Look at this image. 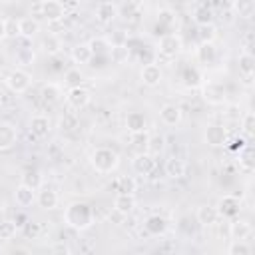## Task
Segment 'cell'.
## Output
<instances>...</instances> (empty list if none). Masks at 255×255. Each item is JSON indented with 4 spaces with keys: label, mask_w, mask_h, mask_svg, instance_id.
<instances>
[{
    "label": "cell",
    "mask_w": 255,
    "mask_h": 255,
    "mask_svg": "<svg viewBox=\"0 0 255 255\" xmlns=\"http://www.w3.org/2000/svg\"><path fill=\"white\" fill-rule=\"evenodd\" d=\"M64 223L70 227V229H76V231H86L94 225V209L86 203V201H72L66 209H64V215H62Z\"/></svg>",
    "instance_id": "1"
},
{
    "label": "cell",
    "mask_w": 255,
    "mask_h": 255,
    "mask_svg": "<svg viewBox=\"0 0 255 255\" xmlns=\"http://www.w3.org/2000/svg\"><path fill=\"white\" fill-rule=\"evenodd\" d=\"M90 163L98 173H112L120 165V155L112 147H96L90 155Z\"/></svg>",
    "instance_id": "2"
},
{
    "label": "cell",
    "mask_w": 255,
    "mask_h": 255,
    "mask_svg": "<svg viewBox=\"0 0 255 255\" xmlns=\"http://www.w3.org/2000/svg\"><path fill=\"white\" fill-rule=\"evenodd\" d=\"M203 141L209 147H225L229 143V131L223 124H207L203 129Z\"/></svg>",
    "instance_id": "3"
},
{
    "label": "cell",
    "mask_w": 255,
    "mask_h": 255,
    "mask_svg": "<svg viewBox=\"0 0 255 255\" xmlns=\"http://www.w3.org/2000/svg\"><path fill=\"white\" fill-rule=\"evenodd\" d=\"M4 84H6V88H8L10 92H14V94H24V92L30 88L32 78H30V74H28L26 70H22V68H14L12 72L6 74Z\"/></svg>",
    "instance_id": "4"
},
{
    "label": "cell",
    "mask_w": 255,
    "mask_h": 255,
    "mask_svg": "<svg viewBox=\"0 0 255 255\" xmlns=\"http://www.w3.org/2000/svg\"><path fill=\"white\" fill-rule=\"evenodd\" d=\"M183 50V40L179 34H163L157 42V52L165 58H175Z\"/></svg>",
    "instance_id": "5"
},
{
    "label": "cell",
    "mask_w": 255,
    "mask_h": 255,
    "mask_svg": "<svg viewBox=\"0 0 255 255\" xmlns=\"http://www.w3.org/2000/svg\"><path fill=\"white\" fill-rule=\"evenodd\" d=\"M201 98H203V102L209 104V106H223V104L227 102V92H225V88H223L221 84H217V82H207V84H203V88H201Z\"/></svg>",
    "instance_id": "6"
},
{
    "label": "cell",
    "mask_w": 255,
    "mask_h": 255,
    "mask_svg": "<svg viewBox=\"0 0 255 255\" xmlns=\"http://www.w3.org/2000/svg\"><path fill=\"white\" fill-rule=\"evenodd\" d=\"M92 100V94L88 88L84 86H76V88H68L66 92V104L72 110H84Z\"/></svg>",
    "instance_id": "7"
},
{
    "label": "cell",
    "mask_w": 255,
    "mask_h": 255,
    "mask_svg": "<svg viewBox=\"0 0 255 255\" xmlns=\"http://www.w3.org/2000/svg\"><path fill=\"white\" fill-rule=\"evenodd\" d=\"M217 213L219 217H225V219H233L239 215L241 211V197L239 195H223L219 201H217Z\"/></svg>",
    "instance_id": "8"
},
{
    "label": "cell",
    "mask_w": 255,
    "mask_h": 255,
    "mask_svg": "<svg viewBox=\"0 0 255 255\" xmlns=\"http://www.w3.org/2000/svg\"><path fill=\"white\" fill-rule=\"evenodd\" d=\"M157 165L155 155H151L149 151H137L135 157L131 159V167L137 175H149Z\"/></svg>",
    "instance_id": "9"
},
{
    "label": "cell",
    "mask_w": 255,
    "mask_h": 255,
    "mask_svg": "<svg viewBox=\"0 0 255 255\" xmlns=\"http://www.w3.org/2000/svg\"><path fill=\"white\" fill-rule=\"evenodd\" d=\"M40 12L42 16L50 22V24H56V22H62L64 16H66V8L60 0H44L40 4Z\"/></svg>",
    "instance_id": "10"
},
{
    "label": "cell",
    "mask_w": 255,
    "mask_h": 255,
    "mask_svg": "<svg viewBox=\"0 0 255 255\" xmlns=\"http://www.w3.org/2000/svg\"><path fill=\"white\" fill-rule=\"evenodd\" d=\"M18 143V128L10 122H0V151H8Z\"/></svg>",
    "instance_id": "11"
},
{
    "label": "cell",
    "mask_w": 255,
    "mask_h": 255,
    "mask_svg": "<svg viewBox=\"0 0 255 255\" xmlns=\"http://www.w3.org/2000/svg\"><path fill=\"white\" fill-rule=\"evenodd\" d=\"M120 10H118V4L112 2V0H104L96 6V20L100 24H112L116 18H118Z\"/></svg>",
    "instance_id": "12"
},
{
    "label": "cell",
    "mask_w": 255,
    "mask_h": 255,
    "mask_svg": "<svg viewBox=\"0 0 255 255\" xmlns=\"http://www.w3.org/2000/svg\"><path fill=\"white\" fill-rule=\"evenodd\" d=\"M36 203H38L42 209H46V211H52V209H56V207H58V203H60V197H58L56 189L42 185V187L36 191Z\"/></svg>",
    "instance_id": "13"
},
{
    "label": "cell",
    "mask_w": 255,
    "mask_h": 255,
    "mask_svg": "<svg viewBox=\"0 0 255 255\" xmlns=\"http://www.w3.org/2000/svg\"><path fill=\"white\" fill-rule=\"evenodd\" d=\"M139 78H141L143 86H147V88H155V86H159V82H161V78H163V72H161V68H159L157 64L149 62V64H145V66L141 68Z\"/></svg>",
    "instance_id": "14"
},
{
    "label": "cell",
    "mask_w": 255,
    "mask_h": 255,
    "mask_svg": "<svg viewBox=\"0 0 255 255\" xmlns=\"http://www.w3.org/2000/svg\"><path fill=\"white\" fill-rule=\"evenodd\" d=\"M195 219H197V223L203 225V227H213L221 217H219L215 205H207V203H205V205H199V207L195 209Z\"/></svg>",
    "instance_id": "15"
},
{
    "label": "cell",
    "mask_w": 255,
    "mask_h": 255,
    "mask_svg": "<svg viewBox=\"0 0 255 255\" xmlns=\"http://www.w3.org/2000/svg\"><path fill=\"white\" fill-rule=\"evenodd\" d=\"M163 169H165V175H167L169 179H181V177H185V173H187V163H185L181 157L171 155V157L165 159Z\"/></svg>",
    "instance_id": "16"
},
{
    "label": "cell",
    "mask_w": 255,
    "mask_h": 255,
    "mask_svg": "<svg viewBox=\"0 0 255 255\" xmlns=\"http://www.w3.org/2000/svg\"><path fill=\"white\" fill-rule=\"evenodd\" d=\"M237 64H239V74H241L243 82H245V84H251V78H253V74H255V58H253V54L247 52V50L241 52Z\"/></svg>",
    "instance_id": "17"
},
{
    "label": "cell",
    "mask_w": 255,
    "mask_h": 255,
    "mask_svg": "<svg viewBox=\"0 0 255 255\" xmlns=\"http://www.w3.org/2000/svg\"><path fill=\"white\" fill-rule=\"evenodd\" d=\"M159 120L163 126L167 128H173L181 122V108L175 106V104H163L161 110H159Z\"/></svg>",
    "instance_id": "18"
},
{
    "label": "cell",
    "mask_w": 255,
    "mask_h": 255,
    "mask_svg": "<svg viewBox=\"0 0 255 255\" xmlns=\"http://www.w3.org/2000/svg\"><path fill=\"white\" fill-rule=\"evenodd\" d=\"M52 129V124H50V118L44 116V114H36L32 116L30 120V133L34 137H46Z\"/></svg>",
    "instance_id": "19"
},
{
    "label": "cell",
    "mask_w": 255,
    "mask_h": 255,
    "mask_svg": "<svg viewBox=\"0 0 255 255\" xmlns=\"http://www.w3.org/2000/svg\"><path fill=\"white\" fill-rule=\"evenodd\" d=\"M135 205H137V201H135L133 193H118L114 199V211L120 215H129L135 209Z\"/></svg>",
    "instance_id": "20"
},
{
    "label": "cell",
    "mask_w": 255,
    "mask_h": 255,
    "mask_svg": "<svg viewBox=\"0 0 255 255\" xmlns=\"http://www.w3.org/2000/svg\"><path fill=\"white\" fill-rule=\"evenodd\" d=\"M195 58L199 64L211 66L217 60V48L213 46V42H199V46L195 50Z\"/></svg>",
    "instance_id": "21"
},
{
    "label": "cell",
    "mask_w": 255,
    "mask_h": 255,
    "mask_svg": "<svg viewBox=\"0 0 255 255\" xmlns=\"http://www.w3.org/2000/svg\"><path fill=\"white\" fill-rule=\"evenodd\" d=\"M14 201H16L18 207H32L36 203V189L20 183L14 191Z\"/></svg>",
    "instance_id": "22"
},
{
    "label": "cell",
    "mask_w": 255,
    "mask_h": 255,
    "mask_svg": "<svg viewBox=\"0 0 255 255\" xmlns=\"http://www.w3.org/2000/svg\"><path fill=\"white\" fill-rule=\"evenodd\" d=\"M229 235L231 239H247L251 235V223L241 217H233L229 223Z\"/></svg>",
    "instance_id": "23"
},
{
    "label": "cell",
    "mask_w": 255,
    "mask_h": 255,
    "mask_svg": "<svg viewBox=\"0 0 255 255\" xmlns=\"http://www.w3.org/2000/svg\"><path fill=\"white\" fill-rule=\"evenodd\" d=\"M143 227H145V231H147L149 235L157 237V235H163V233L167 231V221H165V217H161V215H149V217L143 221Z\"/></svg>",
    "instance_id": "24"
},
{
    "label": "cell",
    "mask_w": 255,
    "mask_h": 255,
    "mask_svg": "<svg viewBox=\"0 0 255 255\" xmlns=\"http://www.w3.org/2000/svg\"><path fill=\"white\" fill-rule=\"evenodd\" d=\"M18 30H20V36H22V38L32 40V38L40 32V22H38L36 18H30V16L20 18V20H18Z\"/></svg>",
    "instance_id": "25"
},
{
    "label": "cell",
    "mask_w": 255,
    "mask_h": 255,
    "mask_svg": "<svg viewBox=\"0 0 255 255\" xmlns=\"http://www.w3.org/2000/svg\"><path fill=\"white\" fill-rule=\"evenodd\" d=\"M62 96H64V94H62V86H60V84H54V82L44 84L42 90H40V98H42L46 104H56V102H60Z\"/></svg>",
    "instance_id": "26"
},
{
    "label": "cell",
    "mask_w": 255,
    "mask_h": 255,
    "mask_svg": "<svg viewBox=\"0 0 255 255\" xmlns=\"http://www.w3.org/2000/svg\"><path fill=\"white\" fill-rule=\"evenodd\" d=\"M126 128L129 133L133 131H141V129H147V120L141 112H129L126 116Z\"/></svg>",
    "instance_id": "27"
},
{
    "label": "cell",
    "mask_w": 255,
    "mask_h": 255,
    "mask_svg": "<svg viewBox=\"0 0 255 255\" xmlns=\"http://www.w3.org/2000/svg\"><path fill=\"white\" fill-rule=\"evenodd\" d=\"M70 56H72L74 64H90L92 58H94V52H92V48L88 44H76L72 48Z\"/></svg>",
    "instance_id": "28"
},
{
    "label": "cell",
    "mask_w": 255,
    "mask_h": 255,
    "mask_svg": "<svg viewBox=\"0 0 255 255\" xmlns=\"http://www.w3.org/2000/svg\"><path fill=\"white\" fill-rule=\"evenodd\" d=\"M233 12L239 18H243V20L253 18V14H255V0H233Z\"/></svg>",
    "instance_id": "29"
},
{
    "label": "cell",
    "mask_w": 255,
    "mask_h": 255,
    "mask_svg": "<svg viewBox=\"0 0 255 255\" xmlns=\"http://www.w3.org/2000/svg\"><path fill=\"white\" fill-rule=\"evenodd\" d=\"M20 183H24V185H28V187L38 191L44 185V177H42V173L38 169H26L22 173V177H20Z\"/></svg>",
    "instance_id": "30"
},
{
    "label": "cell",
    "mask_w": 255,
    "mask_h": 255,
    "mask_svg": "<svg viewBox=\"0 0 255 255\" xmlns=\"http://www.w3.org/2000/svg\"><path fill=\"white\" fill-rule=\"evenodd\" d=\"M88 46L92 48L94 56H108V54L112 52V44H110V40L104 38V36H96V38H92V40L88 42Z\"/></svg>",
    "instance_id": "31"
},
{
    "label": "cell",
    "mask_w": 255,
    "mask_h": 255,
    "mask_svg": "<svg viewBox=\"0 0 255 255\" xmlns=\"http://www.w3.org/2000/svg\"><path fill=\"white\" fill-rule=\"evenodd\" d=\"M42 50L48 54V56H58L62 52V40L56 36V34H48L44 36L42 40Z\"/></svg>",
    "instance_id": "32"
},
{
    "label": "cell",
    "mask_w": 255,
    "mask_h": 255,
    "mask_svg": "<svg viewBox=\"0 0 255 255\" xmlns=\"http://www.w3.org/2000/svg\"><path fill=\"white\" fill-rule=\"evenodd\" d=\"M137 189V181L133 175H120L116 179V191L118 193H135Z\"/></svg>",
    "instance_id": "33"
},
{
    "label": "cell",
    "mask_w": 255,
    "mask_h": 255,
    "mask_svg": "<svg viewBox=\"0 0 255 255\" xmlns=\"http://www.w3.org/2000/svg\"><path fill=\"white\" fill-rule=\"evenodd\" d=\"M84 80H86V76H84V72H82L80 68H70V70H66V74H64V84H66L68 88L84 86Z\"/></svg>",
    "instance_id": "34"
},
{
    "label": "cell",
    "mask_w": 255,
    "mask_h": 255,
    "mask_svg": "<svg viewBox=\"0 0 255 255\" xmlns=\"http://www.w3.org/2000/svg\"><path fill=\"white\" fill-rule=\"evenodd\" d=\"M193 22L197 24V26H201V24H213V10L209 8V6H197L195 10H193Z\"/></svg>",
    "instance_id": "35"
},
{
    "label": "cell",
    "mask_w": 255,
    "mask_h": 255,
    "mask_svg": "<svg viewBox=\"0 0 255 255\" xmlns=\"http://www.w3.org/2000/svg\"><path fill=\"white\" fill-rule=\"evenodd\" d=\"M241 131L245 137H253L255 135V114L253 112H247L241 116Z\"/></svg>",
    "instance_id": "36"
},
{
    "label": "cell",
    "mask_w": 255,
    "mask_h": 255,
    "mask_svg": "<svg viewBox=\"0 0 255 255\" xmlns=\"http://www.w3.org/2000/svg\"><path fill=\"white\" fill-rule=\"evenodd\" d=\"M163 147H165V137H163L161 133H155V135H149V139H147V147H145V151H149L151 155H159V153L163 151Z\"/></svg>",
    "instance_id": "37"
},
{
    "label": "cell",
    "mask_w": 255,
    "mask_h": 255,
    "mask_svg": "<svg viewBox=\"0 0 255 255\" xmlns=\"http://www.w3.org/2000/svg\"><path fill=\"white\" fill-rule=\"evenodd\" d=\"M129 139H131V145H133L137 151H145L147 139H149V131H147V129L133 131V133H129Z\"/></svg>",
    "instance_id": "38"
},
{
    "label": "cell",
    "mask_w": 255,
    "mask_h": 255,
    "mask_svg": "<svg viewBox=\"0 0 255 255\" xmlns=\"http://www.w3.org/2000/svg\"><path fill=\"white\" fill-rule=\"evenodd\" d=\"M239 165L245 169V171H251L255 161H253V147L251 145H243L241 151H239Z\"/></svg>",
    "instance_id": "39"
},
{
    "label": "cell",
    "mask_w": 255,
    "mask_h": 255,
    "mask_svg": "<svg viewBox=\"0 0 255 255\" xmlns=\"http://www.w3.org/2000/svg\"><path fill=\"white\" fill-rule=\"evenodd\" d=\"M251 247L245 243V239H231L227 245V255H249Z\"/></svg>",
    "instance_id": "40"
},
{
    "label": "cell",
    "mask_w": 255,
    "mask_h": 255,
    "mask_svg": "<svg viewBox=\"0 0 255 255\" xmlns=\"http://www.w3.org/2000/svg\"><path fill=\"white\" fill-rule=\"evenodd\" d=\"M16 231H18V223L16 221H0V239L2 241H10L16 237Z\"/></svg>",
    "instance_id": "41"
},
{
    "label": "cell",
    "mask_w": 255,
    "mask_h": 255,
    "mask_svg": "<svg viewBox=\"0 0 255 255\" xmlns=\"http://www.w3.org/2000/svg\"><path fill=\"white\" fill-rule=\"evenodd\" d=\"M217 36V28L213 24H201L197 26V38L199 42H213Z\"/></svg>",
    "instance_id": "42"
},
{
    "label": "cell",
    "mask_w": 255,
    "mask_h": 255,
    "mask_svg": "<svg viewBox=\"0 0 255 255\" xmlns=\"http://www.w3.org/2000/svg\"><path fill=\"white\" fill-rule=\"evenodd\" d=\"M157 22H159L161 26L171 28V26L175 24V12L169 10V8H161V10H157Z\"/></svg>",
    "instance_id": "43"
},
{
    "label": "cell",
    "mask_w": 255,
    "mask_h": 255,
    "mask_svg": "<svg viewBox=\"0 0 255 255\" xmlns=\"http://www.w3.org/2000/svg\"><path fill=\"white\" fill-rule=\"evenodd\" d=\"M34 58H36V54H34V50H32V48H20V50L16 52V60H18L22 66L32 64V62H34Z\"/></svg>",
    "instance_id": "44"
},
{
    "label": "cell",
    "mask_w": 255,
    "mask_h": 255,
    "mask_svg": "<svg viewBox=\"0 0 255 255\" xmlns=\"http://www.w3.org/2000/svg\"><path fill=\"white\" fill-rule=\"evenodd\" d=\"M225 120H231V122H239L241 120V110H239V106L237 104H231V106H227V110H225Z\"/></svg>",
    "instance_id": "45"
},
{
    "label": "cell",
    "mask_w": 255,
    "mask_h": 255,
    "mask_svg": "<svg viewBox=\"0 0 255 255\" xmlns=\"http://www.w3.org/2000/svg\"><path fill=\"white\" fill-rule=\"evenodd\" d=\"M24 235H26L28 239H36V237L40 235V225H38V223H34V221L24 223Z\"/></svg>",
    "instance_id": "46"
},
{
    "label": "cell",
    "mask_w": 255,
    "mask_h": 255,
    "mask_svg": "<svg viewBox=\"0 0 255 255\" xmlns=\"http://www.w3.org/2000/svg\"><path fill=\"white\" fill-rule=\"evenodd\" d=\"M76 126H78V120H76L74 114H66V116L60 120V128H62V129H74Z\"/></svg>",
    "instance_id": "47"
},
{
    "label": "cell",
    "mask_w": 255,
    "mask_h": 255,
    "mask_svg": "<svg viewBox=\"0 0 255 255\" xmlns=\"http://www.w3.org/2000/svg\"><path fill=\"white\" fill-rule=\"evenodd\" d=\"M16 36H20L18 20H6V38H16Z\"/></svg>",
    "instance_id": "48"
},
{
    "label": "cell",
    "mask_w": 255,
    "mask_h": 255,
    "mask_svg": "<svg viewBox=\"0 0 255 255\" xmlns=\"http://www.w3.org/2000/svg\"><path fill=\"white\" fill-rule=\"evenodd\" d=\"M6 38V20L0 18V42Z\"/></svg>",
    "instance_id": "49"
},
{
    "label": "cell",
    "mask_w": 255,
    "mask_h": 255,
    "mask_svg": "<svg viewBox=\"0 0 255 255\" xmlns=\"http://www.w3.org/2000/svg\"><path fill=\"white\" fill-rule=\"evenodd\" d=\"M54 251H64V253H70V247L68 245H56Z\"/></svg>",
    "instance_id": "50"
}]
</instances>
